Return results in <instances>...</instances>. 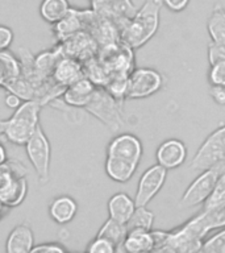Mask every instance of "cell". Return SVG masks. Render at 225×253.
Wrapping results in <instances>:
<instances>
[{"label": "cell", "instance_id": "1", "mask_svg": "<svg viewBox=\"0 0 225 253\" xmlns=\"http://www.w3.org/2000/svg\"><path fill=\"white\" fill-rule=\"evenodd\" d=\"M162 7V0H145L120 29V42L130 49L144 46L157 33Z\"/></svg>", "mask_w": 225, "mask_h": 253}, {"label": "cell", "instance_id": "2", "mask_svg": "<svg viewBox=\"0 0 225 253\" xmlns=\"http://www.w3.org/2000/svg\"><path fill=\"white\" fill-rule=\"evenodd\" d=\"M209 231L212 228L207 215L204 211H200L185 224L167 231V239L162 252H199Z\"/></svg>", "mask_w": 225, "mask_h": 253}, {"label": "cell", "instance_id": "3", "mask_svg": "<svg viewBox=\"0 0 225 253\" xmlns=\"http://www.w3.org/2000/svg\"><path fill=\"white\" fill-rule=\"evenodd\" d=\"M41 107V102L35 99L21 103L11 118L0 120V136H4L15 145H25L39 126L38 115Z\"/></svg>", "mask_w": 225, "mask_h": 253}, {"label": "cell", "instance_id": "4", "mask_svg": "<svg viewBox=\"0 0 225 253\" xmlns=\"http://www.w3.org/2000/svg\"><path fill=\"white\" fill-rule=\"evenodd\" d=\"M223 164H225V124L213 130L199 146L189 162V169L200 173Z\"/></svg>", "mask_w": 225, "mask_h": 253}, {"label": "cell", "instance_id": "5", "mask_svg": "<svg viewBox=\"0 0 225 253\" xmlns=\"http://www.w3.org/2000/svg\"><path fill=\"white\" fill-rule=\"evenodd\" d=\"M90 114L104 123L110 129L118 130L122 126L121 116V102L113 98L107 91L106 87L96 86L94 95L91 96L90 102L84 107Z\"/></svg>", "mask_w": 225, "mask_h": 253}, {"label": "cell", "instance_id": "6", "mask_svg": "<svg viewBox=\"0 0 225 253\" xmlns=\"http://www.w3.org/2000/svg\"><path fill=\"white\" fill-rule=\"evenodd\" d=\"M25 152L39 183H46L50 177L51 146L41 126L36 128L29 140L25 142Z\"/></svg>", "mask_w": 225, "mask_h": 253}, {"label": "cell", "instance_id": "7", "mask_svg": "<svg viewBox=\"0 0 225 253\" xmlns=\"http://www.w3.org/2000/svg\"><path fill=\"white\" fill-rule=\"evenodd\" d=\"M223 170H225V164L213 166V168L200 171V174L189 183L188 187L186 189V191L182 195V207L189 209V207H195V206L204 203L205 199L209 197V194L215 187L217 178Z\"/></svg>", "mask_w": 225, "mask_h": 253}, {"label": "cell", "instance_id": "8", "mask_svg": "<svg viewBox=\"0 0 225 253\" xmlns=\"http://www.w3.org/2000/svg\"><path fill=\"white\" fill-rule=\"evenodd\" d=\"M163 77L157 70L140 67L130 71L126 84V99H144L161 90Z\"/></svg>", "mask_w": 225, "mask_h": 253}, {"label": "cell", "instance_id": "9", "mask_svg": "<svg viewBox=\"0 0 225 253\" xmlns=\"http://www.w3.org/2000/svg\"><path fill=\"white\" fill-rule=\"evenodd\" d=\"M166 177H167V169H165L159 164L146 169L138 181L137 191H136V197H134L136 206L149 205L150 202L153 201V198L163 187Z\"/></svg>", "mask_w": 225, "mask_h": 253}, {"label": "cell", "instance_id": "10", "mask_svg": "<svg viewBox=\"0 0 225 253\" xmlns=\"http://www.w3.org/2000/svg\"><path fill=\"white\" fill-rule=\"evenodd\" d=\"M91 9L100 17L112 21L118 32L137 11L132 0H91Z\"/></svg>", "mask_w": 225, "mask_h": 253}, {"label": "cell", "instance_id": "11", "mask_svg": "<svg viewBox=\"0 0 225 253\" xmlns=\"http://www.w3.org/2000/svg\"><path fill=\"white\" fill-rule=\"evenodd\" d=\"M144 153L141 140L130 133H122L111 140L107 146V157H113L137 165Z\"/></svg>", "mask_w": 225, "mask_h": 253}, {"label": "cell", "instance_id": "12", "mask_svg": "<svg viewBox=\"0 0 225 253\" xmlns=\"http://www.w3.org/2000/svg\"><path fill=\"white\" fill-rule=\"evenodd\" d=\"M96 47H98V42L92 39V36L83 31L67 39L66 41H63L61 51L63 55L75 58L76 61L82 59L87 62L88 59L94 58Z\"/></svg>", "mask_w": 225, "mask_h": 253}, {"label": "cell", "instance_id": "13", "mask_svg": "<svg viewBox=\"0 0 225 253\" xmlns=\"http://www.w3.org/2000/svg\"><path fill=\"white\" fill-rule=\"evenodd\" d=\"M157 162L165 169L173 170L185 164L187 158V148L185 142L178 138H169L158 146Z\"/></svg>", "mask_w": 225, "mask_h": 253}, {"label": "cell", "instance_id": "14", "mask_svg": "<svg viewBox=\"0 0 225 253\" xmlns=\"http://www.w3.org/2000/svg\"><path fill=\"white\" fill-rule=\"evenodd\" d=\"M82 77H84V67L82 66V63L63 54L57 61L51 74V79H54L55 83L63 87H67Z\"/></svg>", "mask_w": 225, "mask_h": 253}, {"label": "cell", "instance_id": "15", "mask_svg": "<svg viewBox=\"0 0 225 253\" xmlns=\"http://www.w3.org/2000/svg\"><path fill=\"white\" fill-rule=\"evenodd\" d=\"M96 84L88 77H82L63 91V103L70 107H86L94 95Z\"/></svg>", "mask_w": 225, "mask_h": 253}, {"label": "cell", "instance_id": "16", "mask_svg": "<svg viewBox=\"0 0 225 253\" xmlns=\"http://www.w3.org/2000/svg\"><path fill=\"white\" fill-rule=\"evenodd\" d=\"M28 183L25 178L9 175L0 185V205L5 207H16L23 203L27 197Z\"/></svg>", "mask_w": 225, "mask_h": 253}, {"label": "cell", "instance_id": "17", "mask_svg": "<svg viewBox=\"0 0 225 253\" xmlns=\"http://www.w3.org/2000/svg\"><path fill=\"white\" fill-rule=\"evenodd\" d=\"M35 247V235L27 223L16 225L8 235L5 251L8 253H29Z\"/></svg>", "mask_w": 225, "mask_h": 253}, {"label": "cell", "instance_id": "18", "mask_svg": "<svg viewBox=\"0 0 225 253\" xmlns=\"http://www.w3.org/2000/svg\"><path fill=\"white\" fill-rule=\"evenodd\" d=\"M107 207L111 219L126 224L137 206L134 203V199H132L128 194L117 193L110 198Z\"/></svg>", "mask_w": 225, "mask_h": 253}, {"label": "cell", "instance_id": "19", "mask_svg": "<svg viewBox=\"0 0 225 253\" xmlns=\"http://www.w3.org/2000/svg\"><path fill=\"white\" fill-rule=\"evenodd\" d=\"M154 247L151 229H130L126 232L124 243L121 245V252L140 253L151 252Z\"/></svg>", "mask_w": 225, "mask_h": 253}, {"label": "cell", "instance_id": "20", "mask_svg": "<svg viewBox=\"0 0 225 253\" xmlns=\"http://www.w3.org/2000/svg\"><path fill=\"white\" fill-rule=\"evenodd\" d=\"M54 25L55 37L59 42L62 43L67 39H70L74 35L83 32V19L80 9H71L67 12V15Z\"/></svg>", "mask_w": 225, "mask_h": 253}, {"label": "cell", "instance_id": "21", "mask_svg": "<svg viewBox=\"0 0 225 253\" xmlns=\"http://www.w3.org/2000/svg\"><path fill=\"white\" fill-rule=\"evenodd\" d=\"M78 205L71 197H58L51 202L49 206V215L55 223L58 224H67L70 223L76 215Z\"/></svg>", "mask_w": 225, "mask_h": 253}, {"label": "cell", "instance_id": "22", "mask_svg": "<svg viewBox=\"0 0 225 253\" xmlns=\"http://www.w3.org/2000/svg\"><path fill=\"white\" fill-rule=\"evenodd\" d=\"M106 173L107 175L114 182L125 183L133 177L138 166L130 162L122 161L118 158L107 157L106 158Z\"/></svg>", "mask_w": 225, "mask_h": 253}, {"label": "cell", "instance_id": "23", "mask_svg": "<svg viewBox=\"0 0 225 253\" xmlns=\"http://www.w3.org/2000/svg\"><path fill=\"white\" fill-rule=\"evenodd\" d=\"M207 31L213 42L225 46V8L221 4H215L207 20Z\"/></svg>", "mask_w": 225, "mask_h": 253}, {"label": "cell", "instance_id": "24", "mask_svg": "<svg viewBox=\"0 0 225 253\" xmlns=\"http://www.w3.org/2000/svg\"><path fill=\"white\" fill-rule=\"evenodd\" d=\"M70 11L69 0H42L39 5V15L46 23L55 24L62 20Z\"/></svg>", "mask_w": 225, "mask_h": 253}, {"label": "cell", "instance_id": "25", "mask_svg": "<svg viewBox=\"0 0 225 253\" xmlns=\"http://www.w3.org/2000/svg\"><path fill=\"white\" fill-rule=\"evenodd\" d=\"M126 232H128V231H126L125 224L118 223V221L108 217V220L100 227L96 236L107 239L110 243H112V245H113L114 249H116V252H120V251H121L122 243H124V239H125L126 236Z\"/></svg>", "mask_w": 225, "mask_h": 253}, {"label": "cell", "instance_id": "26", "mask_svg": "<svg viewBox=\"0 0 225 253\" xmlns=\"http://www.w3.org/2000/svg\"><path fill=\"white\" fill-rule=\"evenodd\" d=\"M154 223V213L150 210L146 209V206H137L136 210L129 217V220L126 221V231L130 229H150L153 228Z\"/></svg>", "mask_w": 225, "mask_h": 253}, {"label": "cell", "instance_id": "27", "mask_svg": "<svg viewBox=\"0 0 225 253\" xmlns=\"http://www.w3.org/2000/svg\"><path fill=\"white\" fill-rule=\"evenodd\" d=\"M225 206V170H223L217 178L215 187L209 194V197L205 199L203 210H217Z\"/></svg>", "mask_w": 225, "mask_h": 253}, {"label": "cell", "instance_id": "28", "mask_svg": "<svg viewBox=\"0 0 225 253\" xmlns=\"http://www.w3.org/2000/svg\"><path fill=\"white\" fill-rule=\"evenodd\" d=\"M200 252L225 253V228L215 233L208 240H204Z\"/></svg>", "mask_w": 225, "mask_h": 253}, {"label": "cell", "instance_id": "29", "mask_svg": "<svg viewBox=\"0 0 225 253\" xmlns=\"http://www.w3.org/2000/svg\"><path fill=\"white\" fill-rule=\"evenodd\" d=\"M87 252L90 253H113L116 252V249L112 245V243L104 239V237L96 236L92 241H90V244L87 245Z\"/></svg>", "mask_w": 225, "mask_h": 253}, {"label": "cell", "instance_id": "30", "mask_svg": "<svg viewBox=\"0 0 225 253\" xmlns=\"http://www.w3.org/2000/svg\"><path fill=\"white\" fill-rule=\"evenodd\" d=\"M209 84H219L225 87V61L217 62L211 66L208 74Z\"/></svg>", "mask_w": 225, "mask_h": 253}, {"label": "cell", "instance_id": "31", "mask_svg": "<svg viewBox=\"0 0 225 253\" xmlns=\"http://www.w3.org/2000/svg\"><path fill=\"white\" fill-rule=\"evenodd\" d=\"M208 61L209 65L212 66L215 63L225 61V46L211 41L208 45Z\"/></svg>", "mask_w": 225, "mask_h": 253}, {"label": "cell", "instance_id": "32", "mask_svg": "<svg viewBox=\"0 0 225 253\" xmlns=\"http://www.w3.org/2000/svg\"><path fill=\"white\" fill-rule=\"evenodd\" d=\"M33 253H63L66 252V248L58 243H43V244L35 245L32 248Z\"/></svg>", "mask_w": 225, "mask_h": 253}, {"label": "cell", "instance_id": "33", "mask_svg": "<svg viewBox=\"0 0 225 253\" xmlns=\"http://www.w3.org/2000/svg\"><path fill=\"white\" fill-rule=\"evenodd\" d=\"M13 41V32L11 28L5 27V25H0V51L7 50Z\"/></svg>", "mask_w": 225, "mask_h": 253}, {"label": "cell", "instance_id": "34", "mask_svg": "<svg viewBox=\"0 0 225 253\" xmlns=\"http://www.w3.org/2000/svg\"><path fill=\"white\" fill-rule=\"evenodd\" d=\"M209 95L219 106H225V87L219 84H209Z\"/></svg>", "mask_w": 225, "mask_h": 253}, {"label": "cell", "instance_id": "35", "mask_svg": "<svg viewBox=\"0 0 225 253\" xmlns=\"http://www.w3.org/2000/svg\"><path fill=\"white\" fill-rule=\"evenodd\" d=\"M162 1H163V5H166L173 12L185 11L189 3V0H162Z\"/></svg>", "mask_w": 225, "mask_h": 253}, {"label": "cell", "instance_id": "36", "mask_svg": "<svg viewBox=\"0 0 225 253\" xmlns=\"http://www.w3.org/2000/svg\"><path fill=\"white\" fill-rule=\"evenodd\" d=\"M21 100H23V99L20 98L17 94H15V92H8V94L5 95L4 103H5V106H7L8 108L16 110V108L21 104Z\"/></svg>", "mask_w": 225, "mask_h": 253}, {"label": "cell", "instance_id": "37", "mask_svg": "<svg viewBox=\"0 0 225 253\" xmlns=\"http://www.w3.org/2000/svg\"><path fill=\"white\" fill-rule=\"evenodd\" d=\"M7 150H5L3 144H0V166L7 162Z\"/></svg>", "mask_w": 225, "mask_h": 253}, {"label": "cell", "instance_id": "38", "mask_svg": "<svg viewBox=\"0 0 225 253\" xmlns=\"http://www.w3.org/2000/svg\"><path fill=\"white\" fill-rule=\"evenodd\" d=\"M5 84V71H4V65L3 61H1V57H0V86Z\"/></svg>", "mask_w": 225, "mask_h": 253}, {"label": "cell", "instance_id": "39", "mask_svg": "<svg viewBox=\"0 0 225 253\" xmlns=\"http://www.w3.org/2000/svg\"><path fill=\"white\" fill-rule=\"evenodd\" d=\"M90 1H91V0H90Z\"/></svg>", "mask_w": 225, "mask_h": 253}]
</instances>
